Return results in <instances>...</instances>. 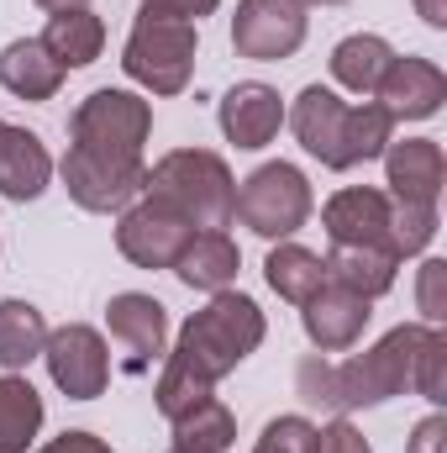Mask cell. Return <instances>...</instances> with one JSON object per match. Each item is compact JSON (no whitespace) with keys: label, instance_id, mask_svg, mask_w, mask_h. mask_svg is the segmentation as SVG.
<instances>
[{"label":"cell","instance_id":"1","mask_svg":"<svg viewBox=\"0 0 447 453\" xmlns=\"http://www.w3.org/2000/svg\"><path fill=\"white\" fill-rule=\"evenodd\" d=\"M263 338H269V322H263L253 296H242V290L211 296L201 311H190V322L179 327L174 348L163 353V374L153 385L158 417L174 422L190 406H201L247 353H258Z\"/></svg>","mask_w":447,"mask_h":453},{"label":"cell","instance_id":"2","mask_svg":"<svg viewBox=\"0 0 447 453\" xmlns=\"http://www.w3.org/2000/svg\"><path fill=\"white\" fill-rule=\"evenodd\" d=\"M142 196L174 206L195 232H216V226H231L237 180H231L222 153H211V148H174V153H163L148 169Z\"/></svg>","mask_w":447,"mask_h":453},{"label":"cell","instance_id":"3","mask_svg":"<svg viewBox=\"0 0 447 453\" xmlns=\"http://www.w3.org/2000/svg\"><path fill=\"white\" fill-rule=\"evenodd\" d=\"M195 53H201V27L195 21L137 11V21L126 32V48H121V69L148 96H179L195 80Z\"/></svg>","mask_w":447,"mask_h":453},{"label":"cell","instance_id":"4","mask_svg":"<svg viewBox=\"0 0 447 453\" xmlns=\"http://www.w3.org/2000/svg\"><path fill=\"white\" fill-rule=\"evenodd\" d=\"M421 322H400L390 327L384 338L352 358L332 364V385H337V417L347 411H363V406H384L395 395L411 390V358H416V342H421Z\"/></svg>","mask_w":447,"mask_h":453},{"label":"cell","instance_id":"5","mask_svg":"<svg viewBox=\"0 0 447 453\" xmlns=\"http://www.w3.org/2000/svg\"><path fill=\"white\" fill-rule=\"evenodd\" d=\"M311 211H316L311 180H306V169H295L290 158L258 164L247 180H237L231 222H242L247 232H258L263 242H284V237H295L300 226L311 222Z\"/></svg>","mask_w":447,"mask_h":453},{"label":"cell","instance_id":"6","mask_svg":"<svg viewBox=\"0 0 447 453\" xmlns=\"http://www.w3.org/2000/svg\"><path fill=\"white\" fill-rule=\"evenodd\" d=\"M69 137L74 148L106 153V158H142L148 137H153V101L137 90H90L74 116H69Z\"/></svg>","mask_w":447,"mask_h":453},{"label":"cell","instance_id":"7","mask_svg":"<svg viewBox=\"0 0 447 453\" xmlns=\"http://www.w3.org/2000/svg\"><path fill=\"white\" fill-rule=\"evenodd\" d=\"M58 180L69 190V201L90 217H121L137 196H142V180H148V164L142 158H106V153H90V148H74L64 153L58 164Z\"/></svg>","mask_w":447,"mask_h":453},{"label":"cell","instance_id":"8","mask_svg":"<svg viewBox=\"0 0 447 453\" xmlns=\"http://www.w3.org/2000/svg\"><path fill=\"white\" fill-rule=\"evenodd\" d=\"M42 358H48L53 385H58L69 401H95V395H106V385H111V342L101 338V327H90V322L48 327Z\"/></svg>","mask_w":447,"mask_h":453},{"label":"cell","instance_id":"9","mask_svg":"<svg viewBox=\"0 0 447 453\" xmlns=\"http://www.w3.org/2000/svg\"><path fill=\"white\" fill-rule=\"evenodd\" d=\"M190 237H195V226L185 222L174 206L153 201V196H137V201L116 217V248H121V258L137 264V269H174Z\"/></svg>","mask_w":447,"mask_h":453},{"label":"cell","instance_id":"10","mask_svg":"<svg viewBox=\"0 0 447 453\" xmlns=\"http://www.w3.org/2000/svg\"><path fill=\"white\" fill-rule=\"evenodd\" d=\"M306 5L295 0H237V16H231V48L237 58H253V64H279V58H295L300 42H306Z\"/></svg>","mask_w":447,"mask_h":453},{"label":"cell","instance_id":"11","mask_svg":"<svg viewBox=\"0 0 447 453\" xmlns=\"http://www.w3.org/2000/svg\"><path fill=\"white\" fill-rule=\"evenodd\" d=\"M284 121H290V132L300 137V148H306L311 158H322V164L337 169V174L352 169V158H347L352 106H347L337 90H327V85H306V90L295 96V106H284Z\"/></svg>","mask_w":447,"mask_h":453},{"label":"cell","instance_id":"12","mask_svg":"<svg viewBox=\"0 0 447 453\" xmlns=\"http://www.w3.org/2000/svg\"><path fill=\"white\" fill-rule=\"evenodd\" d=\"M106 333L126 353V374H148L153 358H163L169 311H163V301H153L142 290H121V296H111V306H106Z\"/></svg>","mask_w":447,"mask_h":453},{"label":"cell","instance_id":"13","mask_svg":"<svg viewBox=\"0 0 447 453\" xmlns=\"http://www.w3.org/2000/svg\"><path fill=\"white\" fill-rule=\"evenodd\" d=\"M443 101H447L443 64H432L421 53H405V58L395 53L379 90H374V106L390 111V121H427V116L443 111Z\"/></svg>","mask_w":447,"mask_h":453},{"label":"cell","instance_id":"14","mask_svg":"<svg viewBox=\"0 0 447 453\" xmlns=\"http://www.w3.org/2000/svg\"><path fill=\"white\" fill-rule=\"evenodd\" d=\"M216 121H222V137L231 148L258 153V148H269V142L279 137V127H284V96H279L274 85H263V80H242V85H231L222 96Z\"/></svg>","mask_w":447,"mask_h":453},{"label":"cell","instance_id":"15","mask_svg":"<svg viewBox=\"0 0 447 453\" xmlns=\"http://www.w3.org/2000/svg\"><path fill=\"white\" fill-rule=\"evenodd\" d=\"M384 196L390 201H411V206H437L447 185V158L443 142L432 137H405L384 148Z\"/></svg>","mask_w":447,"mask_h":453},{"label":"cell","instance_id":"16","mask_svg":"<svg viewBox=\"0 0 447 453\" xmlns=\"http://www.w3.org/2000/svg\"><path fill=\"white\" fill-rule=\"evenodd\" d=\"M368 317H374V301L342 290L332 280L300 306V327H306V338H311L316 353H347L352 342L368 333Z\"/></svg>","mask_w":447,"mask_h":453},{"label":"cell","instance_id":"17","mask_svg":"<svg viewBox=\"0 0 447 453\" xmlns=\"http://www.w3.org/2000/svg\"><path fill=\"white\" fill-rule=\"evenodd\" d=\"M322 226H327L332 248H352V242H384L390 248V196L379 185H347V190L327 196Z\"/></svg>","mask_w":447,"mask_h":453},{"label":"cell","instance_id":"18","mask_svg":"<svg viewBox=\"0 0 447 453\" xmlns=\"http://www.w3.org/2000/svg\"><path fill=\"white\" fill-rule=\"evenodd\" d=\"M53 174H58V164H53L48 142L16 121H0V196L27 206L53 185Z\"/></svg>","mask_w":447,"mask_h":453},{"label":"cell","instance_id":"19","mask_svg":"<svg viewBox=\"0 0 447 453\" xmlns=\"http://www.w3.org/2000/svg\"><path fill=\"white\" fill-rule=\"evenodd\" d=\"M237 269H242V248H237V237L216 226V232H195L190 242H185V253H179V264H174V274H179V285H190V290H201V296H222L237 285Z\"/></svg>","mask_w":447,"mask_h":453},{"label":"cell","instance_id":"20","mask_svg":"<svg viewBox=\"0 0 447 453\" xmlns=\"http://www.w3.org/2000/svg\"><path fill=\"white\" fill-rule=\"evenodd\" d=\"M64 64L42 48V37H16L0 48V85L16 101H53L64 90Z\"/></svg>","mask_w":447,"mask_h":453},{"label":"cell","instance_id":"21","mask_svg":"<svg viewBox=\"0 0 447 453\" xmlns=\"http://www.w3.org/2000/svg\"><path fill=\"white\" fill-rule=\"evenodd\" d=\"M327 280L363 296V301H379L395 290L400 280V258L384 248V242H352V248H332L327 253Z\"/></svg>","mask_w":447,"mask_h":453},{"label":"cell","instance_id":"22","mask_svg":"<svg viewBox=\"0 0 447 453\" xmlns=\"http://www.w3.org/2000/svg\"><path fill=\"white\" fill-rule=\"evenodd\" d=\"M263 280H269V290L279 296V301H290V306H306L322 285H327V258L316 253V248H306V242H274L269 248V258H263Z\"/></svg>","mask_w":447,"mask_h":453},{"label":"cell","instance_id":"23","mask_svg":"<svg viewBox=\"0 0 447 453\" xmlns=\"http://www.w3.org/2000/svg\"><path fill=\"white\" fill-rule=\"evenodd\" d=\"M42 48L64 64V69H90L101 53H106V21L80 5V11H53L48 27H42Z\"/></svg>","mask_w":447,"mask_h":453},{"label":"cell","instance_id":"24","mask_svg":"<svg viewBox=\"0 0 447 453\" xmlns=\"http://www.w3.org/2000/svg\"><path fill=\"white\" fill-rule=\"evenodd\" d=\"M390 58H395V48L379 37V32H352V37H342L332 48V80L342 90H352V96H363V101H374V90H379V80H384V69H390Z\"/></svg>","mask_w":447,"mask_h":453},{"label":"cell","instance_id":"25","mask_svg":"<svg viewBox=\"0 0 447 453\" xmlns=\"http://www.w3.org/2000/svg\"><path fill=\"white\" fill-rule=\"evenodd\" d=\"M42 395L27 374H0V453H32L42 433Z\"/></svg>","mask_w":447,"mask_h":453},{"label":"cell","instance_id":"26","mask_svg":"<svg viewBox=\"0 0 447 453\" xmlns=\"http://www.w3.org/2000/svg\"><path fill=\"white\" fill-rule=\"evenodd\" d=\"M42 342H48V317L32 301L5 296L0 301V369L21 374L32 358H42Z\"/></svg>","mask_w":447,"mask_h":453},{"label":"cell","instance_id":"27","mask_svg":"<svg viewBox=\"0 0 447 453\" xmlns=\"http://www.w3.org/2000/svg\"><path fill=\"white\" fill-rule=\"evenodd\" d=\"M169 427H174V443L169 449H185V453H226L237 443V417H231V406L216 401V395H206L201 406H190Z\"/></svg>","mask_w":447,"mask_h":453},{"label":"cell","instance_id":"28","mask_svg":"<svg viewBox=\"0 0 447 453\" xmlns=\"http://www.w3.org/2000/svg\"><path fill=\"white\" fill-rule=\"evenodd\" d=\"M437 237V206H411V201H390V248L395 258H421Z\"/></svg>","mask_w":447,"mask_h":453},{"label":"cell","instance_id":"29","mask_svg":"<svg viewBox=\"0 0 447 453\" xmlns=\"http://www.w3.org/2000/svg\"><path fill=\"white\" fill-rule=\"evenodd\" d=\"M411 390L432 406H447V333L443 327H427L416 342V358H411Z\"/></svg>","mask_w":447,"mask_h":453},{"label":"cell","instance_id":"30","mask_svg":"<svg viewBox=\"0 0 447 453\" xmlns=\"http://www.w3.org/2000/svg\"><path fill=\"white\" fill-rule=\"evenodd\" d=\"M316 449V422L311 417H274L263 433H258V443H253V453H311Z\"/></svg>","mask_w":447,"mask_h":453},{"label":"cell","instance_id":"31","mask_svg":"<svg viewBox=\"0 0 447 453\" xmlns=\"http://www.w3.org/2000/svg\"><path fill=\"white\" fill-rule=\"evenodd\" d=\"M416 311H421V327H443L447 322V258H421V269H416Z\"/></svg>","mask_w":447,"mask_h":453},{"label":"cell","instance_id":"32","mask_svg":"<svg viewBox=\"0 0 447 453\" xmlns=\"http://www.w3.org/2000/svg\"><path fill=\"white\" fill-rule=\"evenodd\" d=\"M295 390H300V401H311V406H322V411H337L332 358H322V353L300 358V369H295Z\"/></svg>","mask_w":447,"mask_h":453},{"label":"cell","instance_id":"33","mask_svg":"<svg viewBox=\"0 0 447 453\" xmlns=\"http://www.w3.org/2000/svg\"><path fill=\"white\" fill-rule=\"evenodd\" d=\"M311 453H374V449H368L363 427H352L347 417H332L327 427H316V449Z\"/></svg>","mask_w":447,"mask_h":453},{"label":"cell","instance_id":"34","mask_svg":"<svg viewBox=\"0 0 447 453\" xmlns=\"http://www.w3.org/2000/svg\"><path fill=\"white\" fill-rule=\"evenodd\" d=\"M405 453H447V417L443 411H432V417H421V422L411 427Z\"/></svg>","mask_w":447,"mask_h":453},{"label":"cell","instance_id":"35","mask_svg":"<svg viewBox=\"0 0 447 453\" xmlns=\"http://www.w3.org/2000/svg\"><path fill=\"white\" fill-rule=\"evenodd\" d=\"M222 0H142V11H153V16H174V21H195L201 27V16H211Z\"/></svg>","mask_w":447,"mask_h":453},{"label":"cell","instance_id":"36","mask_svg":"<svg viewBox=\"0 0 447 453\" xmlns=\"http://www.w3.org/2000/svg\"><path fill=\"white\" fill-rule=\"evenodd\" d=\"M37 453H111V443H106V438H95V433H85V427H74V433L48 438Z\"/></svg>","mask_w":447,"mask_h":453},{"label":"cell","instance_id":"37","mask_svg":"<svg viewBox=\"0 0 447 453\" xmlns=\"http://www.w3.org/2000/svg\"><path fill=\"white\" fill-rule=\"evenodd\" d=\"M416 16H421L432 32H443L447 27V0H416Z\"/></svg>","mask_w":447,"mask_h":453},{"label":"cell","instance_id":"38","mask_svg":"<svg viewBox=\"0 0 447 453\" xmlns=\"http://www.w3.org/2000/svg\"><path fill=\"white\" fill-rule=\"evenodd\" d=\"M37 5L53 16V11H80V5H90V0H37Z\"/></svg>","mask_w":447,"mask_h":453},{"label":"cell","instance_id":"39","mask_svg":"<svg viewBox=\"0 0 447 453\" xmlns=\"http://www.w3.org/2000/svg\"><path fill=\"white\" fill-rule=\"evenodd\" d=\"M295 5H306V11H311V5H347V0H295Z\"/></svg>","mask_w":447,"mask_h":453},{"label":"cell","instance_id":"40","mask_svg":"<svg viewBox=\"0 0 447 453\" xmlns=\"http://www.w3.org/2000/svg\"><path fill=\"white\" fill-rule=\"evenodd\" d=\"M169 453H185V449H169Z\"/></svg>","mask_w":447,"mask_h":453}]
</instances>
